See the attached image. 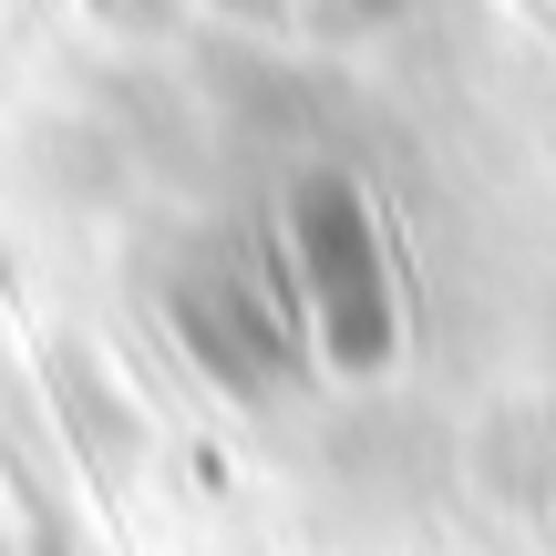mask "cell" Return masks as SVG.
<instances>
[{
    "instance_id": "obj_1",
    "label": "cell",
    "mask_w": 556,
    "mask_h": 556,
    "mask_svg": "<svg viewBox=\"0 0 556 556\" xmlns=\"http://www.w3.org/2000/svg\"><path fill=\"white\" fill-rule=\"evenodd\" d=\"M289 248H299V299L319 319V351L351 361V371H381L392 361V330H402V299H392V268H381L371 206L340 176H299Z\"/></svg>"
}]
</instances>
